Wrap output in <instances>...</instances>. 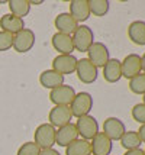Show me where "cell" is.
<instances>
[{
	"label": "cell",
	"mask_w": 145,
	"mask_h": 155,
	"mask_svg": "<svg viewBox=\"0 0 145 155\" xmlns=\"http://www.w3.org/2000/svg\"><path fill=\"white\" fill-rule=\"evenodd\" d=\"M55 134L57 129L49 125V123H42L35 129L34 134V142L38 145L39 149H48L54 148L55 145Z\"/></svg>",
	"instance_id": "obj_1"
},
{
	"label": "cell",
	"mask_w": 145,
	"mask_h": 155,
	"mask_svg": "<svg viewBox=\"0 0 145 155\" xmlns=\"http://www.w3.org/2000/svg\"><path fill=\"white\" fill-rule=\"evenodd\" d=\"M93 109V96L89 91H80L76 93L74 99L70 104V110L73 113V117H81V116L90 115V110Z\"/></svg>",
	"instance_id": "obj_2"
},
{
	"label": "cell",
	"mask_w": 145,
	"mask_h": 155,
	"mask_svg": "<svg viewBox=\"0 0 145 155\" xmlns=\"http://www.w3.org/2000/svg\"><path fill=\"white\" fill-rule=\"evenodd\" d=\"M73 38V45H74V49L76 51H80V52H87L93 42H94V34H93V29L87 25H78L74 34L71 35Z\"/></svg>",
	"instance_id": "obj_3"
},
{
	"label": "cell",
	"mask_w": 145,
	"mask_h": 155,
	"mask_svg": "<svg viewBox=\"0 0 145 155\" xmlns=\"http://www.w3.org/2000/svg\"><path fill=\"white\" fill-rule=\"evenodd\" d=\"M74 125H76L77 132H78V138H81V139L91 141L99 134V122L91 115L78 117Z\"/></svg>",
	"instance_id": "obj_4"
},
{
	"label": "cell",
	"mask_w": 145,
	"mask_h": 155,
	"mask_svg": "<svg viewBox=\"0 0 145 155\" xmlns=\"http://www.w3.org/2000/svg\"><path fill=\"white\" fill-rule=\"evenodd\" d=\"M87 60L99 70L103 68L104 64L110 60V51L103 42H93V45L87 49Z\"/></svg>",
	"instance_id": "obj_5"
},
{
	"label": "cell",
	"mask_w": 145,
	"mask_h": 155,
	"mask_svg": "<svg viewBox=\"0 0 145 155\" xmlns=\"http://www.w3.org/2000/svg\"><path fill=\"white\" fill-rule=\"evenodd\" d=\"M35 32L32 29H22L21 32H18L16 35H13V49L19 54H25L29 52L35 45Z\"/></svg>",
	"instance_id": "obj_6"
},
{
	"label": "cell",
	"mask_w": 145,
	"mask_h": 155,
	"mask_svg": "<svg viewBox=\"0 0 145 155\" xmlns=\"http://www.w3.org/2000/svg\"><path fill=\"white\" fill-rule=\"evenodd\" d=\"M76 74L81 83H84V84H93L97 80V77H99V70L87 58H81V60L77 61Z\"/></svg>",
	"instance_id": "obj_7"
},
{
	"label": "cell",
	"mask_w": 145,
	"mask_h": 155,
	"mask_svg": "<svg viewBox=\"0 0 145 155\" xmlns=\"http://www.w3.org/2000/svg\"><path fill=\"white\" fill-rule=\"evenodd\" d=\"M48 120L49 125H52L55 129L70 125L73 120V113L70 110V106H54L49 110Z\"/></svg>",
	"instance_id": "obj_8"
},
{
	"label": "cell",
	"mask_w": 145,
	"mask_h": 155,
	"mask_svg": "<svg viewBox=\"0 0 145 155\" xmlns=\"http://www.w3.org/2000/svg\"><path fill=\"white\" fill-rule=\"evenodd\" d=\"M74 96H76L74 87L62 84L49 91V100L54 103V106H70Z\"/></svg>",
	"instance_id": "obj_9"
},
{
	"label": "cell",
	"mask_w": 145,
	"mask_h": 155,
	"mask_svg": "<svg viewBox=\"0 0 145 155\" xmlns=\"http://www.w3.org/2000/svg\"><path fill=\"white\" fill-rule=\"evenodd\" d=\"M126 132V126H125V123L119 117H107V119H104L103 122V134L112 142L113 141H120V138L124 136V134Z\"/></svg>",
	"instance_id": "obj_10"
},
{
	"label": "cell",
	"mask_w": 145,
	"mask_h": 155,
	"mask_svg": "<svg viewBox=\"0 0 145 155\" xmlns=\"http://www.w3.org/2000/svg\"><path fill=\"white\" fill-rule=\"evenodd\" d=\"M120 68H122V77L131 80L135 75L142 73V67H141V55L138 54H129L120 61Z\"/></svg>",
	"instance_id": "obj_11"
},
{
	"label": "cell",
	"mask_w": 145,
	"mask_h": 155,
	"mask_svg": "<svg viewBox=\"0 0 145 155\" xmlns=\"http://www.w3.org/2000/svg\"><path fill=\"white\" fill-rule=\"evenodd\" d=\"M77 61L74 55H57L52 60V70L65 77V74L76 73Z\"/></svg>",
	"instance_id": "obj_12"
},
{
	"label": "cell",
	"mask_w": 145,
	"mask_h": 155,
	"mask_svg": "<svg viewBox=\"0 0 145 155\" xmlns=\"http://www.w3.org/2000/svg\"><path fill=\"white\" fill-rule=\"evenodd\" d=\"M90 149H91V155H110L113 149V142L103 132H99L90 141Z\"/></svg>",
	"instance_id": "obj_13"
},
{
	"label": "cell",
	"mask_w": 145,
	"mask_h": 155,
	"mask_svg": "<svg viewBox=\"0 0 145 155\" xmlns=\"http://www.w3.org/2000/svg\"><path fill=\"white\" fill-rule=\"evenodd\" d=\"M52 47L55 49L58 55H73V52L76 51L74 45H73V38L71 35H65V34H57L52 35Z\"/></svg>",
	"instance_id": "obj_14"
},
{
	"label": "cell",
	"mask_w": 145,
	"mask_h": 155,
	"mask_svg": "<svg viewBox=\"0 0 145 155\" xmlns=\"http://www.w3.org/2000/svg\"><path fill=\"white\" fill-rule=\"evenodd\" d=\"M73 19L77 23L83 25V22L89 19L90 16V9H89V0H71L70 2V12H68Z\"/></svg>",
	"instance_id": "obj_15"
},
{
	"label": "cell",
	"mask_w": 145,
	"mask_h": 155,
	"mask_svg": "<svg viewBox=\"0 0 145 155\" xmlns=\"http://www.w3.org/2000/svg\"><path fill=\"white\" fill-rule=\"evenodd\" d=\"M76 139H78V132H77V128L74 123H70V125H65L62 128L57 129L55 134V143L60 145V147H68L71 142H74Z\"/></svg>",
	"instance_id": "obj_16"
},
{
	"label": "cell",
	"mask_w": 145,
	"mask_h": 155,
	"mask_svg": "<svg viewBox=\"0 0 145 155\" xmlns=\"http://www.w3.org/2000/svg\"><path fill=\"white\" fill-rule=\"evenodd\" d=\"M0 28L5 32L16 35L18 32H21L22 29H25V20L12 13H6L0 18Z\"/></svg>",
	"instance_id": "obj_17"
},
{
	"label": "cell",
	"mask_w": 145,
	"mask_h": 155,
	"mask_svg": "<svg viewBox=\"0 0 145 155\" xmlns=\"http://www.w3.org/2000/svg\"><path fill=\"white\" fill-rule=\"evenodd\" d=\"M54 25L57 28V32L60 34H65V35H73L74 31L78 28V23L73 19V16L68 12H64L60 13L54 20Z\"/></svg>",
	"instance_id": "obj_18"
},
{
	"label": "cell",
	"mask_w": 145,
	"mask_h": 155,
	"mask_svg": "<svg viewBox=\"0 0 145 155\" xmlns=\"http://www.w3.org/2000/svg\"><path fill=\"white\" fill-rule=\"evenodd\" d=\"M64 75L60 74V73H57L54 71L52 68L51 70H45V71H42L41 75H39V83H41V86L44 88H48V90H54V88L60 87L64 84Z\"/></svg>",
	"instance_id": "obj_19"
},
{
	"label": "cell",
	"mask_w": 145,
	"mask_h": 155,
	"mask_svg": "<svg viewBox=\"0 0 145 155\" xmlns=\"http://www.w3.org/2000/svg\"><path fill=\"white\" fill-rule=\"evenodd\" d=\"M103 78L107 83H117L122 78V68H120V61L117 58H110L104 64L103 67Z\"/></svg>",
	"instance_id": "obj_20"
},
{
	"label": "cell",
	"mask_w": 145,
	"mask_h": 155,
	"mask_svg": "<svg viewBox=\"0 0 145 155\" xmlns=\"http://www.w3.org/2000/svg\"><path fill=\"white\" fill-rule=\"evenodd\" d=\"M128 38L139 47L145 45V22L144 20H133L128 26Z\"/></svg>",
	"instance_id": "obj_21"
},
{
	"label": "cell",
	"mask_w": 145,
	"mask_h": 155,
	"mask_svg": "<svg viewBox=\"0 0 145 155\" xmlns=\"http://www.w3.org/2000/svg\"><path fill=\"white\" fill-rule=\"evenodd\" d=\"M65 155H91L90 141L78 138L65 148Z\"/></svg>",
	"instance_id": "obj_22"
},
{
	"label": "cell",
	"mask_w": 145,
	"mask_h": 155,
	"mask_svg": "<svg viewBox=\"0 0 145 155\" xmlns=\"http://www.w3.org/2000/svg\"><path fill=\"white\" fill-rule=\"evenodd\" d=\"M7 6L10 9V13L23 19L25 16H28L31 12V5L29 0H9Z\"/></svg>",
	"instance_id": "obj_23"
},
{
	"label": "cell",
	"mask_w": 145,
	"mask_h": 155,
	"mask_svg": "<svg viewBox=\"0 0 145 155\" xmlns=\"http://www.w3.org/2000/svg\"><path fill=\"white\" fill-rule=\"evenodd\" d=\"M141 143H142V141H141V138H139L137 130H126L124 134V136L120 138V145L126 151L141 148Z\"/></svg>",
	"instance_id": "obj_24"
},
{
	"label": "cell",
	"mask_w": 145,
	"mask_h": 155,
	"mask_svg": "<svg viewBox=\"0 0 145 155\" xmlns=\"http://www.w3.org/2000/svg\"><path fill=\"white\" fill-rule=\"evenodd\" d=\"M89 9L90 15L102 18L109 12L110 3H109V0H89Z\"/></svg>",
	"instance_id": "obj_25"
},
{
	"label": "cell",
	"mask_w": 145,
	"mask_h": 155,
	"mask_svg": "<svg viewBox=\"0 0 145 155\" xmlns=\"http://www.w3.org/2000/svg\"><path fill=\"white\" fill-rule=\"evenodd\" d=\"M128 87L133 94H145V73H141V74L135 75L133 78L129 80V84Z\"/></svg>",
	"instance_id": "obj_26"
},
{
	"label": "cell",
	"mask_w": 145,
	"mask_h": 155,
	"mask_svg": "<svg viewBox=\"0 0 145 155\" xmlns=\"http://www.w3.org/2000/svg\"><path fill=\"white\" fill-rule=\"evenodd\" d=\"M132 119L139 123V125H145V104L144 103H137L131 110Z\"/></svg>",
	"instance_id": "obj_27"
},
{
	"label": "cell",
	"mask_w": 145,
	"mask_h": 155,
	"mask_svg": "<svg viewBox=\"0 0 145 155\" xmlns=\"http://www.w3.org/2000/svg\"><path fill=\"white\" fill-rule=\"evenodd\" d=\"M39 152H41V149L38 148V145L32 141V142H25L23 145H21L16 155H39Z\"/></svg>",
	"instance_id": "obj_28"
},
{
	"label": "cell",
	"mask_w": 145,
	"mask_h": 155,
	"mask_svg": "<svg viewBox=\"0 0 145 155\" xmlns=\"http://www.w3.org/2000/svg\"><path fill=\"white\" fill-rule=\"evenodd\" d=\"M12 47H13V35L0 31V52L9 51Z\"/></svg>",
	"instance_id": "obj_29"
},
{
	"label": "cell",
	"mask_w": 145,
	"mask_h": 155,
	"mask_svg": "<svg viewBox=\"0 0 145 155\" xmlns=\"http://www.w3.org/2000/svg\"><path fill=\"white\" fill-rule=\"evenodd\" d=\"M39 155H61V154L54 148H48V149H41Z\"/></svg>",
	"instance_id": "obj_30"
},
{
	"label": "cell",
	"mask_w": 145,
	"mask_h": 155,
	"mask_svg": "<svg viewBox=\"0 0 145 155\" xmlns=\"http://www.w3.org/2000/svg\"><path fill=\"white\" fill-rule=\"evenodd\" d=\"M124 155H144V149H141V148L131 149V151H126Z\"/></svg>",
	"instance_id": "obj_31"
},
{
	"label": "cell",
	"mask_w": 145,
	"mask_h": 155,
	"mask_svg": "<svg viewBox=\"0 0 145 155\" xmlns=\"http://www.w3.org/2000/svg\"><path fill=\"white\" fill-rule=\"evenodd\" d=\"M137 132H138L141 141L145 143V125H141V126H139V130H137Z\"/></svg>",
	"instance_id": "obj_32"
},
{
	"label": "cell",
	"mask_w": 145,
	"mask_h": 155,
	"mask_svg": "<svg viewBox=\"0 0 145 155\" xmlns=\"http://www.w3.org/2000/svg\"><path fill=\"white\" fill-rule=\"evenodd\" d=\"M141 67H142V73H145V52L141 55Z\"/></svg>",
	"instance_id": "obj_33"
},
{
	"label": "cell",
	"mask_w": 145,
	"mask_h": 155,
	"mask_svg": "<svg viewBox=\"0 0 145 155\" xmlns=\"http://www.w3.org/2000/svg\"><path fill=\"white\" fill-rule=\"evenodd\" d=\"M42 3H44L42 0H36V2H35V0H29V5H31V6H32V5H36V6H38V5H42Z\"/></svg>",
	"instance_id": "obj_34"
},
{
	"label": "cell",
	"mask_w": 145,
	"mask_h": 155,
	"mask_svg": "<svg viewBox=\"0 0 145 155\" xmlns=\"http://www.w3.org/2000/svg\"><path fill=\"white\" fill-rule=\"evenodd\" d=\"M142 103H144V104H145V94L142 96Z\"/></svg>",
	"instance_id": "obj_35"
},
{
	"label": "cell",
	"mask_w": 145,
	"mask_h": 155,
	"mask_svg": "<svg viewBox=\"0 0 145 155\" xmlns=\"http://www.w3.org/2000/svg\"><path fill=\"white\" fill-rule=\"evenodd\" d=\"M144 155H145V149H144Z\"/></svg>",
	"instance_id": "obj_36"
}]
</instances>
